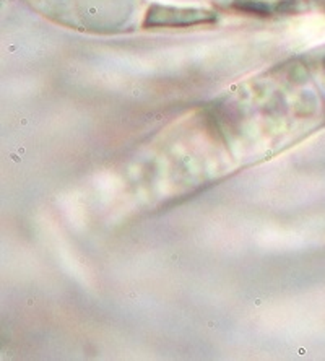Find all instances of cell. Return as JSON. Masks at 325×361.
Instances as JSON below:
<instances>
[{
  "label": "cell",
  "instance_id": "1",
  "mask_svg": "<svg viewBox=\"0 0 325 361\" xmlns=\"http://www.w3.org/2000/svg\"><path fill=\"white\" fill-rule=\"evenodd\" d=\"M211 21H215V15L207 10L153 5L147 13L145 26H194Z\"/></svg>",
  "mask_w": 325,
  "mask_h": 361
}]
</instances>
